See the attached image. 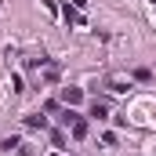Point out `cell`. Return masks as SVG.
<instances>
[{"mask_svg": "<svg viewBox=\"0 0 156 156\" xmlns=\"http://www.w3.org/2000/svg\"><path fill=\"white\" fill-rule=\"evenodd\" d=\"M29 127H47V116H26Z\"/></svg>", "mask_w": 156, "mask_h": 156, "instance_id": "cell-3", "label": "cell"}, {"mask_svg": "<svg viewBox=\"0 0 156 156\" xmlns=\"http://www.w3.org/2000/svg\"><path fill=\"white\" fill-rule=\"evenodd\" d=\"M109 87H113V91H127V80L123 76H109Z\"/></svg>", "mask_w": 156, "mask_h": 156, "instance_id": "cell-2", "label": "cell"}, {"mask_svg": "<svg viewBox=\"0 0 156 156\" xmlns=\"http://www.w3.org/2000/svg\"><path fill=\"white\" fill-rule=\"evenodd\" d=\"M80 98H83V94H80V91H76V87H66V102H69V105H76V102H80Z\"/></svg>", "mask_w": 156, "mask_h": 156, "instance_id": "cell-1", "label": "cell"}, {"mask_svg": "<svg viewBox=\"0 0 156 156\" xmlns=\"http://www.w3.org/2000/svg\"><path fill=\"white\" fill-rule=\"evenodd\" d=\"M73 134H76V138H83V134H87V123H83V120H76V123H73Z\"/></svg>", "mask_w": 156, "mask_h": 156, "instance_id": "cell-4", "label": "cell"}]
</instances>
